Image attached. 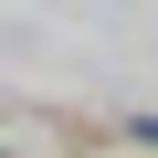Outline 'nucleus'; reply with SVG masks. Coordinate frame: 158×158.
Returning a JSON list of instances; mask_svg holds the SVG:
<instances>
[{
    "label": "nucleus",
    "instance_id": "nucleus-1",
    "mask_svg": "<svg viewBox=\"0 0 158 158\" xmlns=\"http://www.w3.org/2000/svg\"><path fill=\"white\" fill-rule=\"evenodd\" d=\"M137 137H158V116H148V127H137Z\"/></svg>",
    "mask_w": 158,
    "mask_h": 158
}]
</instances>
